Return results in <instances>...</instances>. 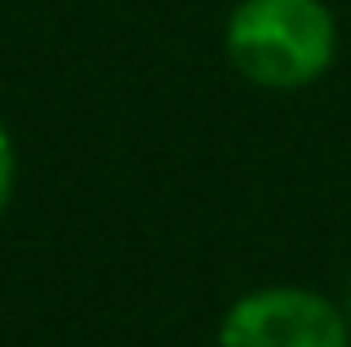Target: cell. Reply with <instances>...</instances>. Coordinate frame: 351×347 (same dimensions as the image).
Returning <instances> with one entry per match:
<instances>
[{"mask_svg":"<svg viewBox=\"0 0 351 347\" xmlns=\"http://www.w3.org/2000/svg\"><path fill=\"white\" fill-rule=\"evenodd\" d=\"M223 45L245 80L263 89H302L334 62L338 23L325 0H240Z\"/></svg>","mask_w":351,"mask_h":347,"instance_id":"obj_1","label":"cell"},{"mask_svg":"<svg viewBox=\"0 0 351 347\" xmlns=\"http://www.w3.org/2000/svg\"><path fill=\"white\" fill-rule=\"evenodd\" d=\"M218 347H351V321L316 289L267 285L227 307Z\"/></svg>","mask_w":351,"mask_h":347,"instance_id":"obj_2","label":"cell"},{"mask_svg":"<svg viewBox=\"0 0 351 347\" xmlns=\"http://www.w3.org/2000/svg\"><path fill=\"white\" fill-rule=\"evenodd\" d=\"M14 169H18V160H14V139H9L5 121H0V214L9 209V196H14Z\"/></svg>","mask_w":351,"mask_h":347,"instance_id":"obj_3","label":"cell"},{"mask_svg":"<svg viewBox=\"0 0 351 347\" xmlns=\"http://www.w3.org/2000/svg\"><path fill=\"white\" fill-rule=\"evenodd\" d=\"M343 312H347V321H351V276H347V294H343Z\"/></svg>","mask_w":351,"mask_h":347,"instance_id":"obj_4","label":"cell"}]
</instances>
